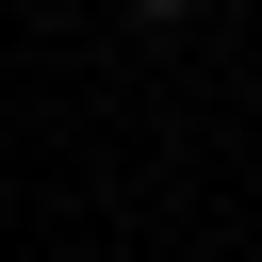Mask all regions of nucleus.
Returning a JSON list of instances; mask_svg holds the SVG:
<instances>
[{"mask_svg": "<svg viewBox=\"0 0 262 262\" xmlns=\"http://www.w3.org/2000/svg\"><path fill=\"white\" fill-rule=\"evenodd\" d=\"M131 16H196V0H131Z\"/></svg>", "mask_w": 262, "mask_h": 262, "instance_id": "f257e3e1", "label": "nucleus"}]
</instances>
